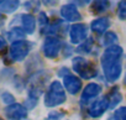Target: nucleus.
<instances>
[{"mask_svg":"<svg viewBox=\"0 0 126 120\" xmlns=\"http://www.w3.org/2000/svg\"><path fill=\"white\" fill-rule=\"evenodd\" d=\"M121 56H122V48L119 45L108 47L104 51L100 62L104 71V76L108 82L112 83L120 78L121 71H122V66L120 62Z\"/></svg>","mask_w":126,"mask_h":120,"instance_id":"1","label":"nucleus"},{"mask_svg":"<svg viewBox=\"0 0 126 120\" xmlns=\"http://www.w3.org/2000/svg\"><path fill=\"white\" fill-rule=\"evenodd\" d=\"M66 99H67V95H66L63 86L58 81L52 82L45 95V105L47 108H53V106H57V105H61L62 103H64Z\"/></svg>","mask_w":126,"mask_h":120,"instance_id":"2","label":"nucleus"},{"mask_svg":"<svg viewBox=\"0 0 126 120\" xmlns=\"http://www.w3.org/2000/svg\"><path fill=\"white\" fill-rule=\"evenodd\" d=\"M72 66L76 73H78L82 78L84 79H90L98 76V71L96 68L89 62L84 57H74L73 61H72Z\"/></svg>","mask_w":126,"mask_h":120,"instance_id":"3","label":"nucleus"},{"mask_svg":"<svg viewBox=\"0 0 126 120\" xmlns=\"http://www.w3.org/2000/svg\"><path fill=\"white\" fill-rule=\"evenodd\" d=\"M32 48V43L29 42V41H17V42H14L11 43L10 46V50H9V53H10V58L15 62H20V61H24V59L29 56L30 51Z\"/></svg>","mask_w":126,"mask_h":120,"instance_id":"4","label":"nucleus"},{"mask_svg":"<svg viewBox=\"0 0 126 120\" xmlns=\"http://www.w3.org/2000/svg\"><path fill=\"white\" fill-rule=\"evenodd\" d=\"M61 47H62V42L58 37L56 36H48L46 37L45 42H43V53L46 57L48 58H54L58 56L59 51H61Z\"/></svg>","mask_w":126,"mask_h":120,"instance_id":"5","label":"nucleus"},{"mask_svg":"<svg viewBox=\"0 0 126 120\" xmlns=\"http://www.w3.org/2000/svg\"><path fill=\"white\" fill-rule=\"evenodd\" d=\"M5 115L8 120H24L27 116V109L19 103H14L5 108Z\"/></svg>","mask_w":126,"mask_h":120,"instance_id":"6","label":"nucleus"},{"mask_svg":"<svg viewBox=\"0 0 126 120\" xmlns=\"http://www.w3.org/2000/svg\"><path fill=\"white\" fill-rule=\"evenodd\" d=\"M69 37H71V42L76 43V45L85 41L88 37V26L84 24L73 25L71 27V31H69Z\"/></svg>","mask_w":126,"mask_h":120,"instance_id":"7","label":"nucleus"},{"mask_svg":"<svg viewBox=\"0 0 126 120\" xmlns=\"http://www.w3.org/2000/svg\"><path fill=\"white\" fill-rule=\"evenodd\" d=\"M109 102L106 98H100L98 100H95L88 109V113L92 118H99L108 109H109Z\"/></svg>","mask_w":126,"mask_h":120,"instance_id":"8","label":"nucleus"},{"mask_svg":"<svg viewBox=\"0 0 126 120\" xmlns=\"http://www.w3.org/2000/svg\"><path fill=\"white\" fill-rule=\"evenodd\" d=\"M61 15L63 16V19L67 20V21H71V22H74V21H78L80 20V14L76 6V4L73 3H68L66 5H63L61 8Z\"/></svg>","mask_w":126,"mask_h":120,"instance_id":"9","label":"nucleus"},{"mask_svg":"<svg viewBox=\"0 0 126 120\" xmlns=\"http://www.w3.org/2000/svg\"><path fill=\"white\" fill-rule=\"evenodd\" d=\"M101 93V86L98 84V83H89L83 93H82V99H80V103L82 104H88L92 99H94L95 97H98L99 94Z\"/></svg>","mask_w":126,"mask_h":120,"instance_id":"10","label":"nucleus"},{"mask_svg":"<svg viewBox=\"0 0 126 120\" xmlns=\"http://www.w3.org/2000/svg\"><path fill=\"white\" fill-rule=\"evenodd\" d=\"M63 84L71 94H78V92L82 89V81L74 74H67L63 79Z\"/></svg>","mask_w":126,"mask_h":120,"instance_id":"11","label":"nucleus"},{"mask_svg":"<svg viewBox=\"0 0 126 120\" xmlns=\"http://www.w3.org/2000/svg\"><path fill=\"white\" fill-rule=\"evenodd\" d=\"M20 20H21V25L22 29L26 34H33L35 29H36V19L33 15L31 14H22L20 15Z\"/></svg>","mask_w":126,"mask_h":120,"instance_id":"12","label":"nucleus"},{"mask_svg":"<svg viewBox=\"0 0 126 120\" xmlns=\"http://www.w3.org/2000/svg\"><path fill=\"white\" fill-rule=\"evenodd\" d=\"M109 26H110V20H109L108 17H98V19L93 20L92 24H90L92 30H93L95 34H98V35L104 34V32L108 30Z\"/></svg>","mask_w":126,"mask_h":120,"instance_id":"13","label":"nucleus"},{"mask_svg":"<svg viewBox=\"0 0 126 120\" xmlns=\"http://www.w3.org/2000/svg\"><path fill=\"white\" fill-rule=\"evenodd\" d=\"M20 6V1L17 0H0V13L11 14L16 11Z\"/></svg>","mask_w":126,"mask_h":120,"instance_id":"14","label":"nucleus"},{"mask_svg":"<svg viewBox=\"0 0 126 120\" xmlns=\"http://www.w3.org/2000/svg\"><path fill=\"white\" fill-rule=\"evenodd\" d=\"M106 99H108V102H109V106H110V108H115V106L121 102V99H122L119 88H117V87H114V88L109 92Z\"/></svg>","mask_w":126,"mask_h":120,"instance_id":"15","label":"nucleus"},{"mask_svg":"<svg viewBox=\"0 0 126 120\" xmlns=\"http://www.w3.org/2000/svg\"><path fill=\"white\" fill-rule=\"evenodd\" d=\"M6 35H8V38L10 41H13V43H14V42H17V41H22L25 38L26 32L24 31L22 27H14L10 31H8Z\"/></svg>","mask_w":126,"mask_h":120,"instance_id":"16","label":"nucleus"},{"mask_svg":"<svg viewBox=\"0 0 126 120\" xmlns=\"http://www.w3.org/2000/svg\"><path fill=\"white\" fill-rule=\"evenodd\" d=\"M103 43H104V46H106V48L117 45V36H116V34H115V32H111V31L106 32V34L104 35Z\"/></svg>","mask_w":126,"mask_h":120,"instance_id":"17","label":"nucleus"},{"mask_svg":"<svg viewBox=\"0 0 126 120\" xmlns=\"http://www.w3.org/2000/svg\"><path fill=\"white\" fill-rule=\"evenodd\" d=\"M93 47H94V40L92 37H88L80 46L77 47V52H79V53H89Z\"/></svg>","mask_w":126,"mask_h":120,"instance_id":"18","label":"nucleus"},{"mask_svg":"<svg viewBox=\"0 0 126 120\" xmlns=\"http://www.w3.org/2000/svg\"><path fill=\"white\" fill-rule=\"evenodd\" d=\"M109 120H126V106L117 108Z\"/></svg>","mask_w":126,"mask_h":120,"instance_id":"19","label":"nucleus"},{"mask_svg":"<svg viewBox=\"0 0 126 120\" xmlns=\"http://www.w3.org/2000/svg\"><path fill=\"white\" fill-rule=\"evenodd\" d=\"M110 4L108 3V1H95V3H93V6H92V9L95 11V13H103V11H106L110 6H109Z\"/></svg>","mask_w":126,"mask_h":120,"instance_id":"20","label":"nucleus"},{"mask_svg":"<svg viewBox=\"0 0 126 120\" xmlns=\"http://www.w3.org/2000/svg\"><path fill=\"white\" fill-rule=\"evenodd\" d=\"M117 16L120 20H126V0L120 1L117 5Z\"/></svg>","mask_w":126,"mask_h":120,"instance_id":"21","label":"nucleus"},{"mask_svg":"<svg viewBox=\"0 0 126 120\" xmlns=\"http://www.w3.org/2000/svg\"><path fill=\"white\" fill-rule=\"evenodd\" d=\"M38 24H40V26H41V29H42V31L45 30V29H48V17L46 16V14L45 13H40L38 14Z\"/></svg>","mask_w":126,"mask_h":120,"instance_id":"22","label":"nucleus"},{"mask_svg":"<svg viewBox=\"0 0 126 120\" xmlns=\"http://www.w3.org/2000/svg\"><path fill=\"white\" fill-rule=\"evenodd\" d=\"M1 98H3V102H4L6 105H11V104L15 103V98H14V95L10 94L9 92H5V93L1 95Z\"/></svg>","mask_w":126,"mask_h":120,"instance_id":"23","label":"nucleus"},{"mask_svg":"<svg viewBox=\"0 0 126 120\" xmlns=\"http://www.w3.org/2000/svg\"><path fill=\"white\" fill-rule=\"evenodd\" d=\"M62 118H63L62 113H58V111H53V113L48 114V116H47V120H61Z\"/></svg>","mask_w":126,"mask_h":120,"instance_id":"24","label":"nucleus"},{"mask_svg":"<svg viewBox=\"0 0 126 120\" xmlns=\"http://www.w3.org/2000/svg\"><path fill=\"white\" fill-rule=\"evenodd\" d=\"M5 46H6V40L3 36H0V50H3Z\"/></svg>","mask_w":126,"mask_h":120,"instance_id":"25","label":"nucleus"},{"mask_svg":"<svg viewBox=\"0 0 126 120\" xmlns=\"http://www.w3.org/2000/svg\"><path fill=\"white\" fill-rule=\"evenodd\" d=\"M5 22V16H3L1 14H0V26H3Z\"/></svg>","mask_w":126,"mask_h":120,"instance_id":"26","label":"nucleus"},{"mask_svg":"<svg viewBox=\"0 0 126 120\" xmlns=\"http://www.w3.org/2000/svg\"><path fill=\"white\" fill-rule=\"evenodd\" d=\"M0 120H4V119H3V118H1V116H0Z\"/></svg>","mask_w":126,"mask_h":120,"instance_id":"27","label":"nucleus"},{"mask_svg":"<svg viewBox=\"0 0 126 120\" xmlns=\"http://www.w3.org/2000/svg\"><path fill=\"white\" fill-rule=\"evenodd\" d=\"M125 82H126V78H125Z\"/></svg>","mask_w":126,"mask_h":120,"instance_id":"28","label":"nucleus"}]
</instances>
